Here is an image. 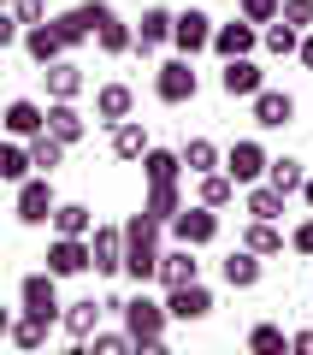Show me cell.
Wrapping results in <instances>:
<instances>
[{
  "instance_id": "cell-1",
  "label": "cell",
  "mask_w": 313,
  "mask_h": 355,
  "mask_svg": "<svg viewBox=\"0 0 313 355\" xmlns=\"http://www.w3.org/2000/svg\"><path fill=\"white\" fill-rule=\"evenodd\" d=\"M160 219L130 214L125 219V279L130 284H154V266H160Z\"/></svg>"
},
{
  "instance_id": "cell-2",
  "label": "cell",
  "mask_w": 313,
  "mask_h": 355,
  "mask_svg": "<svg viewBox=\"0 0 313 355\" xmlns=\"http://www.w3.org/2000/svg\"><path fill=\"white\" fill-rule=\"evenodd\" d=\"M125 331H130V343L136 349H160L166 343V326H172V314H166V302L160 296H148V291H136V296H125Z\"/></svg>"
},
{
  "instance_id": "cell-3",
  "label": "cell",
  "mask_w": 313,
  "mask_h": 355,
  "mask_svg": "<svg viewBox=\"0 0 313 355\" xmlns=\"http://www.w3.org/2000/svg\"><path fill=\"white\" fill-rule=\"evenodd\" d=\"M219 207H207V202H184L172 219H166V231H172V243H189V249H207V243L219 237Z\"/></svg>"
},
{
  "instance_id": "cell-4",
  "label": "cell",
  "mask_w": 313,
  "mask_h": 355,
  "mask_svg": "<svg viewBox=\"0 0 313 355\" xmlns=\"http://www.w3.org/2000/svg\"><path fill=\"white\" fill-rule=\"evenodd\" d=\"M12 190H18L12 214H18V225H30V231H36V225H48V219H53V207H60V196H53V178H48V172H30L24 184H12Z\"/></svg>"
},
{
  "instance_id": "cell-5",
  "label": "cell",
  "mask_w": 313,
  "mask_h": 355,
  "mask_svg": "<svg viewBox=\"0 0 313 355\" xmlns=\"http://www.w3.org/2000/svg\"><path fill=\"white\" fill-rule=\"evenodd\" d=\"M18 314H36V320H48V326H60V279H53L48 266L18 279Z\"/></svg>"
},
{
  "instance_id": "cell-6",
  "label": "cell",
  "mask_w": 313,
  "mask_h": 355,
  "mask_svg": "<svg viewBox=\"0 0 313 355\" xmlns=\"http://www.w3.org/2000/svg\"><path fill=\"white\" fill-rule=\"evenodd\" d=\"M154 95H160L166 107H189L201 95V77H195V65L177 53V60H166L160 71H154Z\"/></svg>"
},
{
  "instance_id": "cell-7",
  "label": "cell",
  "mask_w": 313,
  "mask_h": 355,
  "mask_svg": "<svg viewBox=\"0 0 313 355\" xmlns=\"http://www.w3.org/2000/svg\"><path fill=\"white\" fill-rule=\"evenodd\" d=\"M207 42H213V12H207V6H184V12H172V48L184 53V60L207 53Z\"/></svg>"
},
{
  "instance_id": "cell-8",
  "label": "cell",
  "mask_w": 313,
  "mask_h": 355,
  "mask_svg": "<svg viewBox=\"0 0 313 355\" xmlns=\"http://www.w3.org/2000/svg\"><path fill=\"white\" fill-rule=\"evenodd\" d=\"M89 272H100V279L125 272V225H95L89 231Z\"/></svg>"
},
{
  "instance_id": "cell-9",
  "label": "cell",
  "mask_w": 313,
  "mask_h": 355,
  "mask_svg": "<svg viewBox=\"0 0 313 355\" xmlns=\"http://www.w3.org/2000/svg\"><path fill=\"white\" fill-rule=\"evenodd\" d=\"M266 160H272V154H266L254 137H242V142H231V148H225V160H219V166H225L231 184L242 190V184H260V178H266Z\"/></svg>"
},
{
  "instance_id": "cell-10",
  "label": "cell",
  "mask_w": 313,
  "mask_h": 355,
  "mask_svg": "<svg viewBox=\"0 0 313 355\" xmlns=\"http://www.w3.org/2000/svg\"><path fill=\"white\" fill-rule=\"evenodd\" d=\"M249 107H254V125L260 130H284V125H296V95L289 89H254L249 95Z\"/></svg>"
},
{
  "instance_id": "cell-11",
  "label": "cell",
  "mask_w": 313,
  "mask_h": 355,
  "mask_svg": "<svg viewBox=\"0 0 313 355\" xmlns=\"http://www.w3.org/2000/svg\"><path fill=\"white\" fill-rule=\"evenodd\" d=\"M166 314H172V320H184V326H195V320H207V314H213V291H207L201 279L172 284V291H166Z\"/></svg>"
},
{
  "instance_id": "cell-12",
  "label": "cell",
  "mask_w": 313,
  "mask_h": 355,
  "mask_svg": "<svg viewBox=\"0 0 313 355\" xmlns=\"http://www.w3.org/2000/svg\"><path fill=\"white\" fill-rule=\"evenodd\" d=\"M42 261H48L53 279H83L89 272V237H60V231H53V243H48Z\"/></svg>"
},
{
  "instance_id": "cell-13",
  "label": "cell",
  "mask_w": 313,
  "mask_h": 355,
  "mask_svg": "<svg viewBox=\"0 0 313 355\" xmlns=\"http://www.w3.org/2000/svg\"><path fill=\"white\" fill-rule=\"evenodd\" d=\"M207 48L219 53V60H242V53H254L260 48V24H249V18H231V24H213V42Z\"/></svg>"
},
{
  "instance_id": "cell-14",
  "label": "cell",
  "mask_w": 313,
  "mask_h": 355,
  "mask_svg": "<svg viewBox=\"0 0 313 355\" xmlns=\"http://www.w3.org/2000/svg\"><path fill=\"white\" fill-rule=\"evenodd\" d=\"M189 279H201V261H195V249H189V243H172V249H160L154 284H160V291H172V284H189Z\"/></svg>"
},
{
  "instance_id": "cell-15",
  "label": "cell",
  "mask_w": 313,
  "mask_h": 355,
  "mask_svg": "<svg viewBox=\"0 0 313 355\" xmlns=\"http://www.w3.org/2000/svg\"><path fill=\"white\" fill-rule=\"evenodd\" d=\"M219 279H225L231 291H254V284L266 279V261H260L254 249H242V243H237V249H231L225 261H219Z\"/></svg>"
},
{
  "instance_id": "cell-16",
  "label": "cell",
  "mask_w": 313,
  "mask_h": 355,
  "mask_svg": "<svg viewBox=\"0 0 313 355\" xmlns=\"http://www.w3.org/2000/svg\"><path fill=\"white\" fill-rule=\"evenodd\" d=\"M0 125H6V137L30 142L36 130H48V107L30 101V95H18V101H6V113H0Z\"/></svg>"
},
{
  "instance_id": "cell-17",
  "label": "cell",
  "mask_w": 313,
  "mask_h": 355,
  "mask_svg": "<svg viewBox=\"0 0 313 355\" xmlns=\"http://www.w3.org/2000/svg\"><path fill=\"white\" fill-rule=\"evenodd\" d=\"M130 113H136V89L130 83H100L95 89V125L113 130L118 119H130Z\"/></svg>"
},
{
  "instance_id": "cell-18",
  "label": "cell",
  "mask_w": 313,
  "mask_h": 355,
  "mask_svg": "<svg viewBox=\"0 0 313 355\" xmlns=\"http://www.w3.org/2000/svg\"><path fill=\"white\" fill-rule=\"evenodd\" d=\"M260 83H266V71L254 65V53H242V60H225V71H219V89H225L231 101H249Z\"/></svg>"
},
{
  "instance_id": "cell-19",
  "label": "cell",
  "mask_w": 313,
  "mask_h": 355,
  "mask_svg": "<svg viewBox=\"0 0 313 355\" xmlns=\"http://www.w3.org/2000/svg\"><path fill=\"white\" fill-rule=\"evenodd\" d=\"M42 83H48V95H53V101H77V95H83V65L60 53L53 65H42Z\"/></svg>"
},
{
  "instance_id": "cell-20",
  "label": "cell",
  "mask_w": 313,
  "mask_h": 355,
  "mask_svg": "<svg viewBox=\"0 0 313 355\" xmlns=\"http://www.w3.org/2000/svg\"><path fill=\"white\" fill-rule=\"evenodd\" d=\"M95 48L107 53V60H118V53H130V48H136V30H130L125 18L113 12V6H107V12H100V24H95Z\"/></svg>"
},
{
  "instance_id": "cell-21",
  "label": "cell",
  "mask_w": 313,
  "mask_h": 355,
  "mask_svg": "<svg viewBox=\"0 0 313 355\" xmlns=\"http://www.w3.org/2000/svg\"><path fill=\"white\" fill-rule=\"evenodd\" d=\"M60 326H65V338H71V343H83L89 331L100 326V302H95V296H77V302H60Z\"/></svg>"
},
{
  "instance_id": "cell-22",
  "label": "cell",
  "mask_w": 313,
  "mask_h": 355,
  "mask_svg": "<svg viewBox=\"0 0 313 355\" xmlns=\"http://www.w3.org/2000/svg\"><path fill=\"white\" fill-rule=\"evenodd\" d=\"M48 137H60L65 148H77V142L89 137V119L77 113V101H53L48 107Z\"/></svg>"
},
{
  "instance_id": "cell-23",
  "label": "cell",
  "mask_w": 313,
  "mask_h": 355,
  "mask_svg": "<svg viewBox=\"0 0 313 355\" xmlns=\"http://www.w3.org/2000/svg\"><path fill=\"white\" fill-rule=\"evenodd\" d=\"M18 42H24V53H30V65H36V71H42V65H53V60L65 53V42L53 36L48 18H42V24H24V36H18Z\"/></svg>"
},
{
  "instance_id": "cell-24",
  "label": "cell",
  "mask_w": 313,
  "mask_h": 355,
  "mask_svg": "<svg viewBox=\"0 0 313 355\" xmlns=\"http://www.w3.org/2000/svg\"><path fill=\"white\" fill-rule=\"evenodd\" d=\"M166 42H172V12H166V6H148L142 24H136V48L130 53H160Z\"/></svg>"
},
{
  "instance_id": "cell-25",
  "label": "cell",
  "mask_w": 313,
  "mask_h": 355,
  "mask_svg": "<svg viewBox=\"0 0 313 355\" xmlns=\"http://www.w3.org/2000/svg\"><path fill=\"white\" fill-rule=\"evenodd\" d=\"M177 160H184V172H189V178H201V172H219V160H225V154H219V142H213V137H189L184 148H177Z\"/></svg>"
},
{
  "instance_id": "cell-26",
  "label": "cell",
  "mask_w": 313,
  "mask_h": 355,
  "mask_svg": "<svg viewBox=\"0 0 313 355\" xmlns=\"http://www.w3.org/2000/svg\"><path fill=\"white\" fill-rule=\"evenodd\" d=\"M242 249H254L260 261L284 254V231H278V219H249V225H242Z\"/></svg>"
},
{
  "instance_id": "cell-27",
  "label": "cell",
  "mask_w": 313,
  "mask_h": 355,
  "mask_svg": "<svg viewBox=\"0 0 313 355\" xmlns=\"http://www.w3.org/2000/svg\"><path fill=\"white\" fill-rule=\"evenodd\" d=\"M148 154V130H142V119H118L113 125V160H142Z\"/></svg>"
},
{
  "instance_id": "cell-28",
  "label": "cell",
  "mask_w": 313,
  "mask_h": 355,
  "mask_svg": "<svg viewBox=\"0 0 313 355\" xmlns=\"http://www.w3.org/2000/svg\"><path fill=\"white\" fill-rule=\"evenodd\" d=\"M195 202L219 207V214H225V207L237 202V184H231V172H225V166H219V172H201V178H195Z\"/></svg>"
},
{
  "instance_id": "cell-29",
  "label": "cell",
  "mask_w": 313,
  "mask_h": 355,
  "mask_svg": "<svg viewBox=\"0 0 313 355\" xmlns=\"http://www.w3.org/2000/svg\"><path fill=\"white\" fill-rule=\"evenodd\" d=\"M284 202H289V196H278L266 178H260V184H242V207H249V219H278Z\"/></svg>"
},
{
  "instance_id": "cell-30",
  "label": "cell",
  "mask_w": 313,
  "mask_h": 355,
  "mask_svg": "<svg viewBox=\"0 0 313 355\" xmlns=\"http://www.w3.org/2000/svg\"><path fill=\"white\" fill-rule=\"evenodd\" d=\"M53 231H60V237H89V231H95V214H89L83 202H60L53 207V219H48Z\"/></svg>"
},
{
  "instance_id": "cell-31",
  "label": "cell",
  "mask_w": 313,
  "mask_h": 355,
  "mask_svg": "<svg viewBox=\"0 0 313 355\" xmlns=\"http://www.w3.org/2000/svg\"><path fill=\"white\" fill-rule=\"evenodd\" d=\"M24 148H30V166H36V172H48V178L65 166V142H60V137H48V130H36Z\"/></svg>"
},
{
  "instance_id": "cell-32",
  "label": "cell",
  "mask_w": 313,
  "mask_h": 355,
  "mask_svg": "<svg viewBox=\"0 0 313 355\" xmlns=\"http://www.w3.org/2000/svg\"><path fill=\"white\" fill-rule=\"evenodd\" d=\"M142 178H148V184H172V178H184L177 148H154V142H148V154H142Z\"/></svg>"
},
{
  "instance_id": "cell-33",
  "label": "cell",
  "mask_w": 313,
  "mask_h": 355,
  "mask_svg": "<svg viewBox=\"0 0 313 355\" xmlns=\"http://www.w3.org/2000/svg\"><path fill=\"white\" fill-rule=\"evenodd\" d=\"M53 24V36L65 42V53L71 48H83V42H95V30H89V18H83V6H71V12H60V18H48Z\"/></svg>"
},
{
  "instance_id": "cell-34",
  "label": "cell",
  "mask_w": 313,
  "mask_h": 355,
  "mask_svg": "<svg viewBox=\"0 0 313 355\" xmlns=\"http://www.w3.org/2000/svg\"><path fill=\"white\" fill-rule=\"evenodd\" d=\"M301 160H289V154H278V160H266V184H272L278 196H301Z\"/></svg>"
},
{
  "instance_id": "cell-35",
  "label": "cell",
  "mask_w": 313,
  "mask_h": 355,
  "mask_svg": "<svg viewBox=\"0 0 313 355\" xmlns=\"http://www.w3.org/2000/svg\"><path fill=\"white\" fill-rule=\"evenodd\" d=\"M177 207H184V190H177V178H172V184H148V202H142V214H148V219H160V225H166Z\"/></svg>"
},
{
  "instance_id": "cell-36",
  "label": "cell",
  "mask_w": 313,
  "mask_h": 355,
  "mask_svg": "<svg viewBox=\"0 0 313 355\" xmlns=\"http://www.w3.org/2000/svg\"><path fill=\"white\" fill-rule=\"evenodd\" d=\"M30 172H36V166H30V148H24V142H0V184H24V178Z\"/></svg>"
},
{
  "instance_id": "cell-37",
  "label": "cell",
  "mask_w": 313,
  "mask_h": 355,
  "mask_svg": "<svg viewBox=\"0 0 313 355\" xmlns=\"http://www.w3.org/2000/svg\"><path fill=\"white\" fill-rule=\"evenodd\" d=\"M296 42H301V30H296V24H284V18L260 24V48H266V53H278V60H289V53H296Z\"/></svg>"
},
{
  "instance_id": "cell-38",
  "label": "cell",
  "mask_w": 313,
  "mask_h": 355,
  "mask_svg": "<svg viewBox=\"0 0 313 355\" xmlns=\"http://www.w3.org/2000/svg\"><path fill=\"white\" fill-rule=\"evenodd\" d=\"M48 320H36V314H18L12 320V331H6V343H18V349H42V343H48Z\"/></svg>"
},
{
  "instance_id": "cell-39",
  "label": "cell",
  "mask_w": 313,
  "mask_h": 355,
  "mask_svg": "<svg viewBox=\"0 0 313 355\" xmlns=\"http://www.w3.org/2000/svg\"><path fill=\"white\" fill-rule=\"evenodd\" d=\"M249 349H254V355H284V349H289V331L272 326V320H260V326L249 331Z\"/></svg>"
},
{
  "instance_id": "cell-40",
  "label": "cell",
  "mask_w": 313,
  "mask_h": 355,
  "mask_svg": "<svg viewBox=\"0 0 313 355\" xmlns=\"http://www.w3.org/2000/svg\"><path fill=\"white\" fill-rule=\"evenodd\" d=\"M77 349H95V355H125V349H136V343H130V331H89L83 343H77Z\"/></svg>"
},
{
  "instance_id": "cell-41",
  "label": "cell",
  "mask_w": 313,
  "mask_h": 355,
  "mask_svg": "<svg viewBox=\"0 0 313 355\" xmlns=\"http://www.w3.org/2000/svg\"><path fill=\"white\" fill-rule=\"evenodd\" d=\"M278 18L296 30H313V0H278Z\"/></svg>"
},
{
  "instance_id": "cell-42",
  "label": "cell",
  "mask_w": 313,
  "mask_h": 355,
  "mask_svg": "<svg viewBox=\"0 0 313 355\" xmlns=\"http://www.w3.org/2000/svg\"><path fill=\"white\" fill-rule=\"evenodd\" d=\"M18 36H24L18 12H12V6H0V53H6V48H18Z\"/></svg>"
},
{
  "instance_id": "cell-43",
  "label": "cell",
  "mask_w": 313,
  "mask_h": 355,
  "mask_svg": "<svg viewBox=\"0 0 313 355\" xmlns=\"http://www.w3.org/2000/svg\"><path fill=\"white\" fill-rule=\"evenodd\" d=\"M242 18H249V24H272V18H278V0H242Z\"/></svg>"
},
{
  "instance_id": "cell-44",
  "label": "cell",
  "mask_w": 313,
  "mask_h": 355,
  "mask_svg": "<svg viewBox=\"0 0 313 355\" xmlns=\"http://www.w3.org/2000/svg\"><path fill=\"white\" fill-rule=\"evenodd\" d=\"M289 249H296V254H307V261H313V214L301 219L296 231H289Z\"/></svg>"
},
{
  "instance_id": "cell-45",
  "label": "cell",
  "mask_w": 313,
  "mask_h": 355,
  "mask_svg": "<svg viewBox=\"0 0 313 355\" xmlns=\"http://www.w3.org/2000/svg\"><path fill=\"white\" fill-rule=\"evenodd\" d=\"M12 12H18V24H42L48 18V0H12Z\"/></svg>"
},
{
  "instance_id": "cell-46",
  "label": "cell",
  "mask_w": 313,
  "mask_h": 355,
  "mask_svg": "<svg viewBox=\"0 0 313 355\" xmlns=\"http://www.w3.org/2000/svg\"><path fill=\"white\" fill-rule=\"evenodd\" d=\"M296 60L313 71V30H301V42H296Z\"/></svg>"
},
{
  "instance_id": "cell-47",
  "label": "cell",
  "mask_w": 313,
  "mask_h": 355,
  "mask_svg": "<svg viewBox=\"0 0 313 355\" xmlns=\"http://www.w3.org/2000/svg\"><path fill=\"white\" fill-rule=\"evenodd\" d=\"M289 349H301V355H313V326H301L296 338H289Z\"/></svg>"
},
{
  "instance_id": "cell-48",
  "label": "cell",
  "mask_w": 313,
  "mask_h": 355,
  "mask_svg": "<svg viewBox=\"0 0 313 355\" xmlns=\"http://www.w3.org/2000/svg\"><path fill=\"white\" fill-rule=\"evenodd\" d=\"M301 202H307V214H313V172L301 178Z\"/></svg>"
},
{
  "instance_id": "cell-49",
  "label": "cell",
  "mask_w": 313,
  "mask_h": 355,
  "mask_svg": "<svg viewBox=\"0 0 313 355\" xmlns=\"http://www.w3.org/2000/svg\"><path fill=\"white\" fill-rule=\"evenodd\" d=\"M12 320H18L12 308H0V338H6V331H12Z\"/></svg>"
},
{
  "instance_id": "cell-50",
  "label": "cell",
  "mask_w": 313,
  "mask_h": 355,
  "mask_svg": "<svg viewBox=\"0 0 313 355\" xmlns=\"http://www.w3.org/2000/svg\"><path fill=\"white\" fill-rule=\"evenodd\" d=\"M0 6H12V0H0Z\"/></svg>"
}]
</instances>
